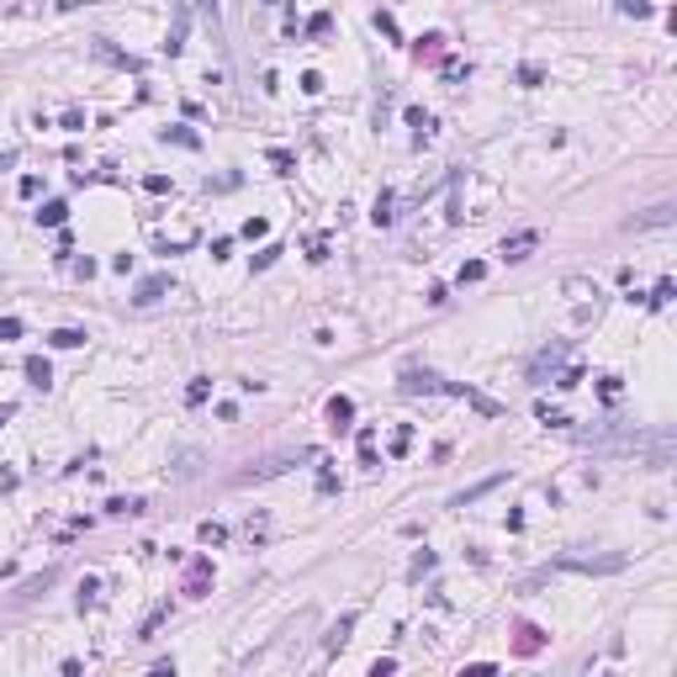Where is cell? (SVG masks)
Returning <instances> with one entry per match:
<instances>
[{
  "mask_svg": "<svg viewBox=\"0 0 677 677\" xmlns=\"http://www.w3.org/2000/svg\"><path fill=\"white\" fill-rule=\"evenodd\" d=\"M270 233V223H265V217H249V223H244V238H265Z\"/></svg>",
  "mask_w": 677,
  "mask_h": 677,
  "instance_id": "cell-33",
  "label": "cell"
},
{
  "mask_svg": "<svg viewBox=\"0 0 677 677\" xmlns=\"http://www.w3.org/2000/svg\"><path fill=\"white\" fill-rule=\"evenodd\" d=\"M74 6H90V0H64V11H74Z\"/></svg>",
  "mask_w": 677,
  "mask_h": 677,
  "instance_id": "cell-43",
  "label": "cell"
},
{
  "mask_svg": "<svg viewBox=\"0 0 677 677\" xmlns=\"http://www.w3.org/2000/svg\"><path fill=\"white\" fill-rule=\"evenodd\" d=\"M370 217H376V228H386V223H392V196H386V190L376 196V212H370Z\"/></svg>",
  "mask_w": 677,
  "mask_h": 677,
  "instance_id": "cell-20",
  "label": "cell"
},
{
  "mask_svg": "<svg viewBox=\"0 0 677 677\" xmlns=\"http://www.w3.org/2000/svg\"><path fill=\"white\" fill-rule=\"evenodd\" d=\"M666 223H672V207L662 202V207H651V212H641L630 228H666Z\"/></svg>",
  "mask_w": 677,
  "mask_h": 677,
  "instance_id": "cell-11",
  "label": "cell"
},
{
  "mask_svg": "<svg viewBox=\"0 0 677 677\" xmlns=\"http://www.w3.org/2000/svg\"><path fill=\"white\" fill-rule=\"evenodd\" d=\"M407 445H413V428H407V424H403V428H397V434H392V455H403V450H407Z\"/></svg>",
  "mask_w": 677,
  "mask_h": 677,
  "instance_id": "cell-32",
  "label": "cell"
},
{
  "mask_svg": "<svg viewBox=\"0 0 677 677\" xmlns=\"http://www.w3.org/2000/svg\"><path fill=\"white\" fill-rule=\"evenodd\" d=\"M428 566H434V550H418V556H413V577H424Z\"/></svg>",
  "mask_w": 677,
  "mask_h": 677,
  "instance_id": "cell-35",
  "label": "cell"
},
{
  "mask_svg": "<svg viewBox=\"0 0 677 677\" xmlns=\"http://www.w3.org/2000/svg\"><path fill=\"white\" fill-rule=\"evenodd\" d=\"M492 487H503V476H487V482H476V487H466V492H455L450 498V508H466V503H476V498H487Z\"/></svg>",
  "mask_w": 677,
  "mask_h": 677,
  "instance_id": "cell-6",
  "label": "cell"
},
{
  "mask_svg": "<svg viewBox=\"0 0 677 677\" xmlns=\"http://www.w3.org/2000/svg\"><path fill=\"white\" fill-rule=\"evenodd\" d=\"M165 143H180V148H202V138L190 127H165Z\"/></svg>",
  "mask_w": 677,
  "mask_h": 677,
  "instance_id": "cell-16",
  "label": "cell"
},
{
  "mask_svg": "<svg viewBox=\"0 0 677 677\" xmlns=\"http://www.w3.org/2000/svg\"><path fill=\"white\" fill-rule=\"evenodd\" d=\"M349 630H355V614H344V619H339V624H333L328 635H323V651H339V645L349 641Z\"/></svg>",
  "mask_w": 677,
  "mask_h": 677,
  "instance_id": "cell-7",
  "label": "cell"
},
{
  "mask_svg": "<svg viewBox=\"0 0 677 677\" xmlns=\"http://www.w3.org/2000/svg\"><path fill=\"white\" fill-rule=\"evenodd\" d=\"M561 360H566V344H550V349H540V355L529 360V381H545V376H556V370H561Z\"/></svg>",
  "mask_w": 677,
  "mask_h": 677,
  "instance_id": "cell-3",
  "label": "cell"
},
{
  "mask_svg": "<svg viewBox=\"0 0 677 677\" xmlns=\"http://www.w3.org/2000/svg\"><path fill=\"white\" fill-rule=\"evenodd\" d=\"M207 397H212V381H190V386H186V403L190 407H202Z\"/></svg>",
  "mask_w": 677,
  "mask_h": 677,
  "instance_id": "cell-18",
  "label": "cell"
},
{
  "mask_svg": "<svg viewBox=\"0 0 677 677\" xmlns=\"http://www.w3.org/2000/svg\"><path fill=\"white\" fill-rule=\"evenodd\" d=\"M666 302H672V275H662L656 291H651V307H666Z\"/></svg>",
  "mask_w": 677,
  "mask_h": 677,
  "instance_id": "cell-22",
  "label": "cell"
},
{
  "mask_svg": "<svg viewBox=\"0 0 677 677\" xmlns=\"http://www.w3.org/2000/svg\"><path fill=\"white\" fill-rule=\"evenodd\" d=\"M270 6H275V0H270Z\"/></svg>",
  "mask_w": 677,
  "mask_h": 677,
  "instance_id": "cell-44",
  "label": "cell"
},
{
  "mask_svg": "<svg viewBox=\"0 0 677 677\" xmlns=\"http://www.w3.org/2000/svg\"><path fill=\"white\" fill-rule=\"evenodd\" d=\"M376 27H381V32H386V37H392V43H397V22H392V16H386V11H376Z\"/></svg>",
  "mask_w": 677,
  "mask_h": 677,
  "instance_id": "cell-38",
  "label": "cell"
},
{
  "mask_svg": "<svg viewBox=\"0 0 677 677\" xmlns=\"http://www.w3.org/2000/svg\"><path fill=\"white\" fill-rule=\"evenodd\" d=\"M624 556H561L556 571H587V577H603V571H619Z\"/></svg>",
  "mask_w": 677,
  "mask_h": 677,
  "instance_id": "cell-1",
  "label": "cell"
},
{
  "mask_svg": "<svg viewBox=\"0 0 677 677\" xmlns=\"http://www.w3.org/2000/svg\"><path fill=\"white\" fill-rule=\"evenodd\" d=\"M619 11L624 16H651V0H619Z\"/></svg>",
  "mask_w": 677,
  "mask_h": 677,
  "instance_id": "cell-28",
  "label": "cell"
},
{
  "mask_svg": "<svg viewBox=\"0 0 677 677\" xmlns=\"http://www.w3.org/2000/svg\"><path fill=\"white\" fill-rule=\"evenodd\" d=\"M482 275H487V265H482V260H466V265H461V286L482 281Z\"/></svg>",
  "mask_w": 677,
  "mask_h": 677,
  "instance_id": "cell-23",
  "label": "cell"
},
{
  "mask_svg": "<svg viewBox=\"0 0 677 677\" xmlns=\"http://www.w3.org/2000/svg\"><path fill=\"white\" fill-rule=\"evenodd\" d=\"M407 127H418V132H428L434 122H428V111H418V106H407Z\"/></svg>",
  "mask_w": 677,
  "mask_h": 677,
  "instance_id": "cell-31",
  "label": "cell"
},
{
  "mask_svg": "<svg viewBox=\"0 0 677 677\" xmlns=\"http://www.w3.org/2000/svg\"><path fill=\"white\" fill-rule=\"evenodd\" d=\"M302 90L318 95V90H323V74H318V69H307V74H302Z\"/></svg>",
  "mask_w": 677,
  "mask_h": 677,
  "instance_id": "cell-36",
  "label": "cell"
},
{
  "mask_svg": "<svg viewBox=\"0 0 677 677\" xmlns=\"http://www.w3.org/2000/svg\"><path fill=\"white\" fill-rule=\"evenodd\" d=\"M106 508H111V513H143V498H111Z\"/></svg>",
  "mask_w": 677,
  "mask_h": 677,
  "instance_id": "cell-24",
  "label": "cell"
},
{
  "mask_svg": "<svg viewBox=\"0 0 677 677\" xmlns=\"http://www.w3.org/2000/svg\"><path fill=\"white\" fill-rule=\"evenodd\" d=\"M165 619H169V603H159V608H154V614L143 619V630H138V635H143V641H148V635H154V630H159V624H165Z\"/></svg>",
  "mask_w": 677,
  "mask_h": 677,
  "instance_id": "cell-19",
  "label": "cell"
},
{
  "mask_svg": "<svg viewBox=\"0 0 677 677\" xmlns=\"http://www.w3.org/2000/svg\"><path fill=\"white\" fill-rule=\"evenodd\" d=\"M165 291H169V275H148V281L138 286V302H143V307H148V302H159V297H165Z\"/></svg>",
  "mask_w": 677,
  "mask_h": 677,
  "instance_id": "cell-8",
  "label": "cell"
},
{
  "mask_svg": "<svg viewBox=\"0 0 677 677\" xmlns=\"http://www.w3.org/2000/svg\"><path fill=\"white\" fill-rule=\"evenodd\" d=\"M519 651H524V656H529V651H540V630H535V624H524V641H519Z\"/></svg>",
  "mask_w": 677,
  "mask_h": 677,
  "instance_id": "cell-30",
  "label": "cell"
},
{
  "mask_svg": "<svg viewBox=\"0 0 677 677\" xmlns=\"http://www.w3.org/2000/svg\"><path fill=\"white\" fill-rule=\"evenodd\" d=\"M11 413H16V407H11V403H0V424H11Z\"/></svg>",
  "mask_w": 677,
  "mask_h": 677,
  "instance_id": "cell-42",
  "label": "cell"
},
{
  "mask_svg": "<svg viewBox=\"0 0 677 677\" xmlns=\"http://www.w3.org/2000/svg\"><path fill=\"white\" fill-rule=\"evenodd\" d=\"M196 535H202V545H223V540H228V524H212V519H207Z\"/></svg>",
  "mask_w": 677,
  "mask_h": 677,
  "instance_id": "cell-17",
  "label": "cell"
},
{
  "mask_svg": "<svg viewBox=\"0 0 677 677\" xmlns=\"http://www.w3.org/2000/svg\"><path fill=\"white\" fill-rule=\"evenodd\" d=\"M297 461H318V450H286V455H270L265 466H249V471L238 476V482H265V476L286 471V466H297Z\"/></svg>",
  "mask_w": 677,
  "mask_h": 677,
  "instance_id": "cell-2",
  "label": "cell"
},
{
  "mask_svg": "<svg viewBox=\"0 0 677 677\" xmlns=\"http://www.w3.org/2000/svg\"><path fill=\"white\" fill-rule=\"evenodd\" d=\"M270 165H275V169L286 175V169H291V154H286V148H270Z\"/></svg>",
  "mask_w": 677,
  "mask_h": 677,
  "instance_id": "cell-39",
  "label": "cell"
},
{
  "mask_svg": "<svg viewBox=\"0 0 677 677\" xmlns=\"http://www.w3.org/2000/svg\"><path fill=\"white\" fill-rule=\"evenodd\" d=\"M275 254H281V244H265V249L254 254V270H270V265H275Z\"/></svg>",
  "mask_w": 677,
  "mask_h": 677,
  "instance_id": "cell-26",
  "label": "cell"
},
{
  "mask_svg": "<svg viewBox=\"0 0 677 677\" xmlns=\"http://www.w3.org/2000/svg\"><path fill=\"white\" fill-rule=\"evenodd\" d=\"M48 344H53V349H80L85 333L80 328H53V333H48Z\"/></svg>",
  "mask_w": 677,
  "mask_h": 677,
  "instance_id": "cell-12",
  "label": "cell"
},
{
  "mask_svg": "<svg viewBox=\"0 0 677 677\" xmlns=\"http://www.w3.org/2000/svg\"><path fill=\"white\" fill-rule=\"evenodd\" d=\"M27 381H32V386H48V381H53V365H48V360L43 355H32V360H27Z\"/></svg>",
  "mask_w": 677,
  "mask_h": 677,
  "instance_id": "cell-10",
  "label": "cell"
},
{
  "mask_svg": "<svg viewBox=\"0 0 677 677\" xmlns=\"http://www.w3.org/2000/svg\"><path fill=\"white\" fill-rule=\"evenodd\" d=\"M535 244H540V233H535V228H524V233H508V238H503L498 254H503V260H529Z\"/></svg>",
  "mask_w": 677,
  "mask_h": 677,
  "instance_id": "cell-4",
  "label": "cell"
},
{
  "mask_svg": "<svg viewBox=\"0 0 677 677\" xmlns=\"http://www.w3.org/2000/svg\"><path fill=\"white\" fill-rule=\"evenodd\" d=\"M16 190H22V196H37V190H43V180H37V175H22V186H16Z\"/></svg>",
  "mask_w": 677,
  "mask_h": 677,
  "instance_id": "cell-40",
  "label": "cell"
},
{
  "mask_svg": "<svg viewBox=\"0 0 677 677\" xmlns=\"http://www.w3.org/2000/svg\"><path fill=\"white\" fill-rule=\"evenodd\" d=\"M440 43H445V37H440V32H428V37H424V43H418V53H428V59H434V53H440Z\"/></svg>",
  "mask_w": 677,
  "mask_h": 677,
  "instance_id": "cell-37",
  "label": "cell"
},
{
  "mask_svg": "<svg viewBox=\"0 0 677 677\" xmlns=\"http://www.w3.org/2000/svg\"><path fill=\"white\" fill-rule=\"evenodd\" d=\"M540 424H550V428H571V418H566V413H556V407H540Z\"/></svg>",
  "mask_w": 677,
  "mask_h": 677,
  "instance_id": "cell-27",
  "label": "cell"
},
{
  "mask_svg": "<svg viewBox=\"0 0 677 677\" xmlns=\"http://www.w3.org/2000/svg\"><path fill=\"white\" fill-rule=\"evenodd\" d=\"M6 339H22V318H0V344Z\"/></svg>",
  "mask_w": 677,
  "mask_h": 677,
  "instance_id": "cell-29",
  "label": "cell"
},
{
  "mask_svg": "<svg viewBox=\"0 0 677 677\" xmlns=\"http://www.w3.org/2000/svg\"><path fill=\"white\" fill-rule=\"evenodd\" d=\"M16 165V148H6V154H0V169H11Z\"/></svg>",
  "mask_w": 677,
  "mask_h": 677,
  "instance_id": "cell-41",
  "label": "cell"
},
{
  "mask_svg": "<svg viewBox=\"0 0 677 677\" xmlns=\"http://www.w3.org/2000/svg\"><path fill=\"white\" fill-rule=\"evenodd\" d=\"M349 418H355V403H349V397H328V424H333V428H344Z\"/></svg>",
  "mask_w": 677,
  "mask_h": 677,
  "instance_id": "cell-9",
  "label": "cell"
},
{
  "mask_svg": "<svg viewBox=\"0 0 677 677\" xmlns=\"http://www.w3.org/2000/svg\"><path fill=\"white\" fill-rule=\"evenodd\" d=\"M64 217H69V207H64V202H48L43 212H37V223H43V228H64Z\"/></svg>",
  "mask_w": 677,
  "mask_h": 677,
  "instance_id": "cell-15",
  "label": "cell"
},
{
  "mask_svg": "<svg viewBox=\"0 0 677 677\" xmlns=\"http://www.w3.org/2000/svg\"><path fill=\"white\" fill-rule=\"evenodd\" d=\"M540 80H545V69H540V64H524V69H519V85H529V90H535Z\"/></svg>",
  "mask_w": 677,
  "mask_h": 677,
  "instance_id": "cell-25",
  "label": "cell"
},
{
  "mask_svg": "<svg viewBox=\"0 0 677 677\" xmlns=\"http://www.w3.org/2000/svg\"><path fill=\"white\" fill-rule=\"evenodd\" d=\"M169 59H175V53H180V48H186V6H180V11H175V27H169Z\"/></svg>",
  "mask_w": 677,
  "mask_h": 677,
  "instance_id": "cell-14",
  "label": "cell"
},
{
  "mask_svg": "<svg viewBox=\"0 0 677 677\" xmlns=\"http://www.w3.org/2000/svg\"><path fill=\"white\" fill-rule=\"evenodd\" d=\"M328 27H333V16H328V11H318V16H312V22H307V32H312V37H323V32H328Z\"/></svg>",
  "mask_w": 677,
  "mask_h": 677,
  "instance_id": "cell-34",
  "label": "cell"
},
{
  "mask_svg": "<svg viewBox=\"0 0 677 677\" xmlns=\"http://www.w3.org/2000/svg\"><path fill=\"white\" fill-rule=\"evenodd\" d=\"M403 397H418V392H440V376H428V370H403Z\"/></svg>",
  "mask_w": 677,
  "mask_h": 677,
  "instance_id": "cell-5",
  "label": "cell"
},
{
  "mask_svg": "<svg viewBox=\"0 0 677 677\" xmlns=\"http://www.w3.org/2000/svg\"><path fill=\"white\" fill-rule=\"evenodd\" d=\"M196 471H202V455H196V450H186V455L175 461V471H169V476H175V482H190Z\"/></svg>",
  "mask_w": 677,
  "mask_h": 677,
  "instance_id": "cell-13",
  "label": "cell"
},
{
  "mask_svg": "<svg viewBox=\"0 0 677 677\" xmlns=\"http://www.w3.org/2000/svg\"><path fill=\"white\" fill-rule=\"evenodd\" d=\"M186 593H207V561H196V566H190V582H186Z\"/></svg>",
  "mask_w": 677,
  "mask_h": 677,
  "instance_id": "cell-21",
  "label": "cell"
}]
</instances>
